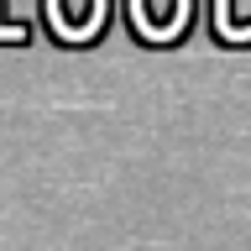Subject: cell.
I'll list each match as a JSON object with an SVG mask.
<instances>
[{
  "label": "cell",
  "mask_w": 251,
  "mask_h": 251,
  "mask_svg": "<svg viewBox=\"0 0 251 251\" xmlns=\"http://www.w3.org/2000/svg\"><path fill=\"white\" fill-rule=\"evenodd\" d=\"M105 11H110V0H47L52 26L63 37H74V42H84V37H94L105 26Z\"/></svg>",
  "instance_id": "cell-1"
},
{
  "label": "cell",
  "mask_w": 251,
  "mask_h": 251,
  "mask_svg": "<svg viewBox=\"0 0 251 251\" xmlns=\"http://www.w3.org/2000/svg\"><path fill=\"white\" fill-rule=\"evenodd\" d=\"M131 21L152 37H178L188 26V0H131Z\"/></svg>",
  "instance_id": "cell-2"
}]
</instances>
